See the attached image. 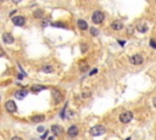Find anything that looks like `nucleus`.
<instances>
[{
  "instance_id": "obj_1",
  "label": "nucleus",
  "mask_w": 156,
  "mask_h": 140,
  "mask_svg": "<svg viewBox=\"0 0 156 140\" xmlns=\"http://www.w3.org/2000/svg\"><path fill=\"white\" fill-rule=\"evenodd\" d=\"M89 133H90L91 136H100V135H102V134L106 133V128L104 127V126L98 124V126L91 127L90 131H89Z\"/></svg>"
},
{
  "instance_id": "obj_2",
  "label": "nucleus",
  "mask_w": 156,
  "mask_h": 140,
  "mask_svg": "<svg viewBox=\"0 0 156 140\" xmlns=\"http://www.w3.org/2000/svg\"><path fill=\"white\" fill-rule=\"evenodd\" d=\"M104 19H105V15H104L101 11H99V10H97V11L93 12L91 15V21L94 25H100L104 22Z\"/></svg>"
},
{
  "instance_id": "obj_3",
  "label": "nucleus",
  "mask_w": 156,
  "mask_h": 140,
  "mask_svg": "<svg viewBox=\"0 0 156 140\" xmlns=\"http://www.w3.org/2000/svg\"><path fill=\"white\" fill-rule=\"evenodd\" d=\"M132 119H133V112H131V111H126V112L120 115V122L121 123H124V124L129 123Z\"/></svg>"
},
{
  "instance_id": "obj_4",
  "label": "nucleus",
  "mask_w": 156,
  "mask_h": 140,
  "mask_svg": "<svg viewBox=\"0 0 156 140\" xmlns=\"http://www.w3.org/2000/svg\"><path fill=\"white\" fill-rule=\"evenodd\" d=\"M5 108H6V111L9 113H15L17 111V106H16L15 101H12V100H9V101H6Z\"/></svg>"
},
{
  "instance_id": "obj_5",
  "label": "nucleus",
  "mask_w": 156,
  "mask_h": 140,
  "mask_svg": "<svg viewBox=\"0 0 156 140\" xmlns=\"http://www.w3.org/2000/svg\"><path fill=\"white\" fill-rule=\"evenodd\" d=\"M129 60H131L132 65H134V66H139V65H141V64L144 62V58H143V56H141L140 54H136V55H133Z\"/></svg>"
},
{
  "instance_id": "obj_6",
  "label": "nucleus",
  "mask_w": 156,
  "mask_h": 140,
  "mask_svg": "<svg viewBox=\"0 0 156 140\" xmlns=\"http://www.w3.org/2000/svg\"><path fill=\"white\" fill-rule=\"evenodd\" d=\"M12 23L17 27H22L26 25V18L23 16H14L12 17Z\"/></svg>"
},
{
  "instance_id": "obj_7",
  "label": "nucleus",
  "mask_w": 156,
  "mask_h": 140,
  "mask_svg": "<svg viewBox=\"0 0 156 140\" xmlns=\"http://www.w3.org/2000/svg\"><path fill=\"white\" fill-rule=\"evenodd\" d=\"M78 133H79V129H78L77 126H71V127L68 128V131H67V134H68V136H71V138H76V136L78 135Z\"/></svg>"
},
{
  "instance_id": "obj_8",
  "label": "nucleus",
  "mask_w": 156,
  "mask_h": 140,
  "mask_svg": "<svg viewBox=\"0 0 156 140\" xmlns=\"http://www.w3.org/2000/svg\"><path fill=\"white\" fill-rule=\"evenodd\" d=\"M53 99H54V102L55 104H60L62 100H64V96H62V94H61V92H59V90H53Z\"/></svg>"
},
{
  "instance_id": "obj_9",
  "label": "nucleus",
  "mask_w": 156,
  "mask_h": 140,
  "mask_svg": "<svg viewBox=\"0 0 156 140\" xmlns=\"http://www.w3.org/2000/svg\"><path fill=\"white\" fill-rule=\"evenodd\" d=\"M3 42L5 44H12L15 42V38L10 34V33H4L3 34Z\"/></svg>"
},
{
  "instance_id": "obj_10",
  "label": "nucleus",
  "mask_w": 156,
  "mask_h": 140,
  "mask_svg": "<svg viewBox=\"0 0 156 140\" xmlns=\"http://www.w3.org/2000/svg\"><path fill=\"white\" fill-rule=\"evenodd\" d=\"M123 27H124V26H123V23H122L121 21H113V22L111 23V28L113 29V31H121Z\"/></svg>"
},
{
  "instance_id": "obj_11",
  "label": "nucleus",
  "mask_w": 156,
  "mask_h": 140,
  "mask_svg": "<svg viewBox=\"0 0 156 140\" xmlns=\"http://www.w3.org/2000/svg\"><path fill=\"white\" fill-rule=\"evenodd\" d=\"M27 94H28V92L25 90V89H22V90H17L15 93V97L18 99V100H22V99H25L27 96Z\"/></svg>"
},
{
  "instance_id": "obj_12",
  "label": "nucleus",
  "mask_w": 156,
  "mask_h": 140,
  "mask_svg": "<svg viewBox=\"0 0 156 140\" xmlns=\"http://www.w3.org/2000/svg\"><path fill=\"white\" fill-rule=\"evenodd\" d=\"M51 132L54 133V135H60V134H62V132H64V129H62V127H60L57 124H54L53 127H51Z\"/></svg>"
},
{
  "instance_id": "obj_13",
  "label": "nucleus",
  "mask_w": 156,
  "mask_h": 140,
  "mask_svg": "<svg viewBox=\"0 0 156 140\" xmlns=\"http://www.w3.org/2000/svg\"><path fill=\"white\" fill-rule=\"evenodd\" d=\"M77 26L79 29H82V31H86V29H88V23L87 21H84V19H78L77 21Z\"/></svg>"
},
{
  "instance_id": "obj_14",
  "label": "nucleus",
  "mask_w": 156,
  "mask_h": 140,
  "mask_svg": "<svg viewBox=\"0 0 156 140\" xmlns=\"http://www.w3.org/2000/svg\"><path fill=\"white\" fill-rule=\"evenodd\" d=\"M45 87H43V85H38V84H34V85H32L30 87V92L32 93H39V92H41V90H45Z\"/></svg>"
},
{
  "instance_id": "obj_15",
  "label": "nucleus",
  "mask_w": 156,
  "mask_h": 140,
  "mask_svg": "<svg viewBox=\"0 0 156 140\" xmlns=\"http://www.w3.org/2000/svg\"><path fill=\"white\" fill-rule=\"evenodd\" d=\"M45 119V117L43 115H37V116H32L30 117V121L33 123H39V122H43Z\"/></svg>"
},
{
  "instance_id": "obj_16",
  "label": "nucleus",
  "mask_w": 156,
  "mask_h": 140,
  "mask_svg": "<svg viewBox=\"0 0 156 140\" xmlns=\"http://www.w3.org/2000/svg\"><path fill=\"white\" fill-rule=\"evenodd\" d=\"M137 31L140 32V33H147L148 32V26L145 23H139V25H137Z\"/></svg>"
},
{
  "instance_id": "obj_17",
  "label": "nucleus",
  "mask_w": 156,
  "mask_h": 140,
  "mask_svg": "<svg viewBox=\"0 0 156 140\" xmlns=\"http://www.w3.org/2000/svg\"><path fill=\"white\" fill-rule=\"evenodd\" d=\"M33 16L36 18H43L44 17V10H41V9H37L36 11L33 12Z\"/></svg>"
},
{
  "instance_id": "obj_18",
  "label": "nucleus",
  "mask_w": 156,
  "mask_h": 140,
  "mask_svg": "<svg viewBox=\"0 0 156 140\" xmlns=\"http://www.w3.org/2000/svg\"><path fill=\"white\" fill-rule=\"evenodd\" d=\"M41 71L45 72V73H51V72H54V67L51 65H44L41 67Z\"/></svg>"
},
{
  "instance_id": "obj_19",
  "label": "nucleus",
  "mask_w": 156,
  "mask_h": 140,
  "mask_svg": "<svg viewBox=\"0 0 156 140\" xmlns=\"http://www.w3.org/2000/svg\"><path fill=\"white\" fill-rule=\"evenodd\" d=\"M90 34H91L93 37H97V35H99V31H98L95 27H91V28H90Z\"/></svg>"
},
{
  "instance_id": "obj_20",
  "label": "nucleus",
  "mask_w": 156,
  "mask_h": 140,
  "mask_svg": "<svg viewBox=\"0 0 156 140\" xmlns=\"http://www.w3.org/2000/svg\"><path fill=\"white\" fill-rule=\"evenodd\" d=\"M53 26H54V27H61V28H67L66 25L61 23V22H55V23H53Z\"/></svg>"
},
{
  "instance_id": "obj_21",
  "label": "nucleus",
  "mask_w": 156,
  "mask_h": 140,
  "mask_svg": "<svg viewBox=\"0 0 156 140\" xmlns=\"http://www.w3.org/2000/svg\"><path fill=\"white\" fill-rule=\"evenodd\" d=\"M87 49H88L87 44H81V50H82V53H86V51H87Z\"/></svg>"
},
{
  "instance_id": "obj_22",
  "label": "nucleus",
  "mask_w": 156,
  "mask_h": 140,
  "mask_svg": "<svg viewBox=\"0 0 156 140\" xmlns=\"http://www.w3.org/2000/svg\"><path fill=\"white\" fill-rule=\"evenodd\" d=\"M150 46L154 48V49H156V42L154 40V39H151V40H150Z\"/></svg>"
},
{
  "instance_id": "obj_23",
  "label": "nucleus",
  "mask_w": 156,
  "mask_h": 140,
  "mask_svg": "<svg viewBox=\"0 0 156 140\" xmlns=\"http://www.w3.org/2000/svg\"><path fill=\"white\" fill-rule=\"evenodd\" d=\"M90 96V92H84V93H83V95H82V97H89Z\"/></svg>"
},
{
  "instance_id": "obj_24",
  "label": "nucleus",
  "mask_w": 156,
  "mask_h": 140,
  "mask_svg": "<svg viewBox=\"0 0 156 140\" xmlns=\"http://www.w3.org/2000/svg\"><path fill=\"white\" fill-rule=\"evenodd\" d=\"M87 68H88V65H84V66H82V67H81V71H82V72H84Z\"/></svg>"
},
{
  "instance_id": "obj_25",
  "label": "nucleus",
  "mask_w": 156,
  "mask_h": 140,
  "mask_svg": "<svg viewBox=\"0 0 156 140\" xmlns=\"http://www.w3.org/2000/svg\"><path fill=\"white\" fill-rule=\"evenodd\" d=\"M97 72H98V69H97V68H94V69H93V71H91V72L89 73V76H94V74H95Z\"/></svg>"
},
{
  "instance_id": "obj_26",
  "label": "nucleus",
  "mask_w": 156,
  "mask_h": 140,
  "mask_svg": "<svg viewBox=\"0 0 156 140\" xmlns=\"http://www.w3.org/2000/svg\"><path fill=\"white\" fill-rule=\"evenodd\" d=\"M11 140H23V139H22V138H20V136H14Z\"/></svg>"
},
{
  "instance_id": "obj_27",
  "label": "nucleus",
  "mask_w": 156,
  "mask_h": 140,
  "mask_svg": "<svg viewBox=\"0 0 156 140\" xmlns=\"http://www.w3.org/2000/svg\"><path fill=\"white\" fill-rule=\"evenodd\" d=\"M152 104H154V106H155V108H156V96L152 99Z\"/></svg>"
},
{
  "instance_id": "obj_28",
  "label": "nucleus",
  "mask_w": 156,
  "mask_h": 140,
  "mask_svg": "<svg viewBox=\"0 0 156 140\" xmlns=\"http://www.w3.org/2000/svg\"><path fill=\"white\" fill-rule=\"evenodd\" d=\"M43 131H44L43 127H38V132H43Z\"/></svg>"
},
{
  "instance_id": "obj_29",
  "label": "nucleus",
  "mask_w": 156,
  "mask_h": 140,
  "mask_svg": "<svg viewBox=\"0 0 156 140\" xmlns=\"http://www.w3.org/2000/svg\"><path fill=\"white\" fill-rule=\"evenodd\" d=\"M12 1H14L15 4H18V3H21V1H22V0H12Z\"/></svg>"
},
{
  "instance_id": "obj_30",
  "label": "nucleus",
  "mask_w": 156,
  "mask_h": 140,
  "mask_svg": "<svg viewBox=\"0 0 156 140\" xmlns=\"http://www.w3.org/2000/svg\"><path fill=\"white\" fill-rule=\"evenodd\" d=\"M118 43H120V44H121V45L123 46V44H124V43H126V42H124V40H118Z\"/></svg>"
},
{
  "instance_id": "obj_31",
  "label": "nucleus",
  "mask_w": 156,
  "mask_h": 140,
  "mask_svg": "<svg viewBox=\"0 0 156 140\" xmlns=\"http://www.w3.org/2000/svg\"><path fill=\"white\" fill-rule=\"evenodd\" d=\"M48 140H55V138H54V136H50Z\"/></svg>"
},
{
  "instance_id": "obj_32",
  "label": "nucleus",
  "mask_w": 156,
  "mask_h": 140,
  "mask_svg": "<svg viewBox=\"0 0 156 140\" xmlns=\"http://www.w3.org/2000/svg\"><path fill=\"white\" fill-rule=\"evenodd\" d=\"M4 1H6V0H0V3H4Z\"/></svg>"
},
{
  "instance_id": "obj_33",
  "label": "nucleus",
  "mask_w": 156,
  "mask_h": 140,
  "mask_svg": "<svg viewBox=\"0 0 156 140\" xmlns=\"http://www.w3.org/2000/svg\"><path fill=\"white\" fill-rule=\"evenodd\" d=\"M126 140H131V139H129V138H127V139H126Z\"/></svg>"
},
{
  "instance_id": "obj_34",
  "label": "nucleus",
  "mask_w": 156,
  "mask_h": 140,
  "mask_svg": "<svg viewBox=\"0 0 156 140\" xmlns=\"http://www.w3.org/2000/svg\"><path fill=\"white\" fill-rule=\"evenodd\" d=\"M32 140H37V139H32Z\"/></svg>"
},
{
  "instance_id": "obj_35",
  "label": "nucleus",
  "mask_w": 156,
  "mask_h": 140,
  "mask_svg": "<svg viewBox=\"0 0 156 140\" xmlns=\"http://www.w3.org/2000/svg\"><path fill=\"white\" fill-rule=\"evenodd\" d=\"M0 100H1V96H0Z\"/></svg>"
}]
</instances>
